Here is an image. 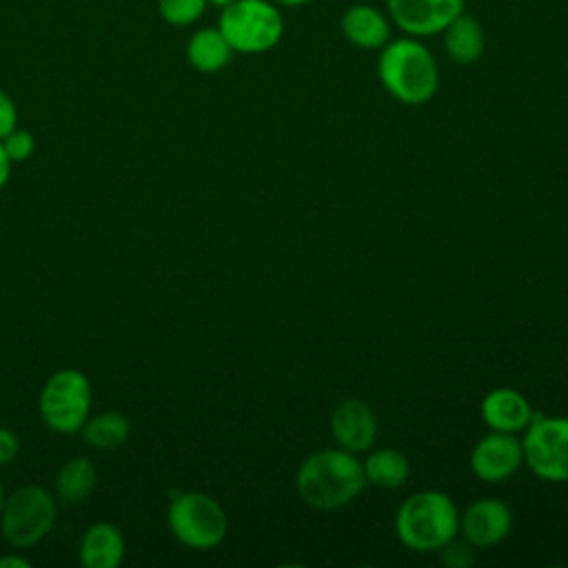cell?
Returning <instances> with one entry per match:
<instances>
[{
    "label": "cell",
    "instance_id": "cell-1",
    "mask_svg": "<svg viewBox=\"0 0 568 568\" xmlns=\"http://www.w3.org/2000/svg\"><path fill=\"white\" fill-rule=\"evenodd\" d=\"M366 484L364 466L344 448H326L308 455L295 475L300 497L317 510H335L353 501Z\"/></svg>",
    "mask_w": 568,
    "mask_h": 568
},
{
    "label": "cell",
    "instance_id": "cell-2",
    "mask_svg": "<svg viewBox=\"0 0 568 568\" xmlns=\"http://www.w3.org/2000/svg\"><path fill=\"white\" fill-rule=\"evenodd\" d=\"M377 75L395 100L413 106L428 102L439 87V71L433 53L413 36L388 40L382 47Z\"/></svg>",
    "mask_w": 568,
    "mask_h": 568
},
{
    "label": "cell",
    "instance_id": "cell-3",
    "mask_svg": "<svg viewBox=\"0 0 568 568\" xmlns=\"http://www.w3.org/2000/svg\"><path fill=\"white\" fill-rule=\"evenodd\" d=\"M459 515L442 490H419L404 499L395 517V532L404 546L417 552L442 550L455 539Z\"/></svg>",
    "mask_w": 568,
    "mask_h": 568
},
{
    "label": "cell",
    "instance_id": "cell-4",
    "mask_svg": "<svg viewBox=\"0 0 568 568\" xmlns=\"http://www.w3.org/2000/svg\"><path fill=\"white\" fill-rule=\"evenodd\" d=\"M217 29L235 53H266L284 36V18L271 0H235L220 11Z\"/></svg>",
    "mask_w": 568,
    "mask_h": 568
},
{
    "label": "cell",
    "instance_id": "cell-5",
    "mask_svg": "<svg viewBox=\"0 0 568 568\" xmlns=\"http://www.w3.org/2000/svg\"><path fill=\"white\" fill-rule=\"evenodd\" d=\"M40 415L44 424L62 435L82 430L91 410V384L75 368L55 371L40 390Z\"/></svg>",
    "mask_w": 568,
    "mask_h": 568
},
{
    "label": "cell",
    "instance_id": "cell-6",
    "mask_svg": "<svg viewBox=\"0 0 568 568\" xmlns=\"http://www.w3.org/2000/svg\"><path fill=\"white\" fill-rule=\"evenodd\" d=\"M169 528L178 541L189 548L206 550L226 535V515L206 493H180L169 504Z\"/></svg>",
    "mask_w": 568,
    "mask_h": 568
},
{
    "label": "cell",
    "instance_id": "cell-7",
    "mask_svg": "<svg viewBox=\"0 0 568 568\" xmlns=\"http://www.w3.org/2000/svg\"><path fill=\"white\" fill-rule=\"evenodd\" d=\"M2 535L13 548L38 544L55 521V501L49 490L24 484L13 490L2 506Z\"/></svg>",
    "mask_w": 568,
    "mask_h": 568
},
{
    "label": "cell",
    "instance_id": "cell-8",
    "mask_svg": "<svg viewBox=\"0 0 568 568\" xmlns=\"http://www.w3.org/2000/svg\"><path fill=\"white\" fill-rule=\"evenodd\" d=\"M524 462L546 481H568V417H535L521 442Z\"/></svg>",
    "mask_w": 568,
    "mask_h": 568
},
{
    "label": "cell",
    "instance_id": "cell-9",
    "mask_svg": "<svg viewBox=\"0 0 568 568\" xmlns=\"http://www.w3.org/2000/svg\"><path fill=\"white\" fill-rule=\"evenodd\" d=\"M390 20L413 38L442 33L462 11L464 0H386Z\"/></svg>",
    "mask_w": 568,
    "mask_h": 568
},
{
    "label": "cell",
    "instance_id": "cell-10",
    "mask_svg": "<svg viewBox=\"0 0 568 568\" xmlns=\"http://www.w3.org/2000/svg\"><path fill=\"white\" fill-rule=\"evenodd\" d=\"M524 462L521 442L515 433L493 430L481 437L470 453L473 473L488 484H499L508 479Z\"/></svg>",
    "mask_w": 568,
    "mask_h": 568
},
{
    "label": "cell",
    "instance_id": "cell-11",
    "mask_svg": "<svg viewBox=\"0 0 568 568\" xmlns=\"http://www.w3.org/2000/svg\"><path fill=\"white\" fill-rule=\"evenodd\" d=\"M513 526L510 508L499 499H477L459 517L464 539L475 548H488L506 539Z\"/></svg>",
    "mask_w": 568,
    "mask_h": 568
},
{
    "label": "cell",
    "instance_id": "cell-12",
    "mask_svg": "<svg viewBox=\"0 0 568 568\" xmlns=\"http://www.w3.org/2000/svg\"><path fill=\"white\" fill-rule=\"evenodd\" d=\"M331 430L339 448L348 453H364L375 444L377 419L366 402L344 399L333 408Z\"/></svg>",
    "mask_w": 568,
    "mask_h": 568
},
{
    "label": "cell",
    "instance_id": "cell-13",
    "mask_svg": "<svg viewBox=\"0 0 568 568\" xmlns=\"http://www.w3.org/2000/svg\"><path fill=\"white\" fill-rule=\"evenodd\" d=\"M481 419L490 430L499 433H519L532 419V408L528 399L513 388H495L479 404Z\"/></svg>",
    "mask_w": 568,
    "mask_h": 568
},
{
    "label": "cell",
    "instance_id": "cell-14",
    "mask_svg": "<svg viewBox=\"0 0 568 568\" xmlns=\"http://www.w3.org/2000/svg\"><path fill=\"white\" fill-rule=\"evenodd\" d=\"M342 33L357 49H382L390 38L388 18L373 4H353L342 16Z\"/></svg>",
    "mask_w": 568,
    "mask_h": 568
},
{
    "label": "cell",
    "instance_id": "cell-15",
    "mask_svg": "<svg viewBox=\"0 0 568 568\" xmlns=\"http://www.w3.org/2000/svg\"><path fill=\"white\" fill-rule=\"evenodd\" d=\"M124 557V537L118 526L98 521L80 539V561L84 568H115Z\"/></svg>",
    "mask_w": 568,
    "mask_h": 568
},
{
    "label": "cell",
    "instance_id": "cell-16",
    "mask_svg": "<svg viewBox=\"0 0 568 568\" xmlns=\"http://www.w3.org/2000/svg\"><path fill=\"white\" fill-rule=\"evenodd\" d=\"M233 49L217 27H202L186 42V60L200 73H217L233 60Z\"/></svg>",
    "mask_w": 568,
    "mask_h": 568
},
{
    "label": "cell",
    "instance_id": "cell-17",
    "mask_svg": "<svg viewBox=\"0 0 568 568\" xmlns=\"http://www.w3.org/2000/svg\"><path fill=\"white\" fill-rule=\"evenodd\" d=\"M444 49L448 58L457 64H473L481 58L486 49V33L477 18L459 13L444 31Z\"/></svg>",
    "mask_w": 568,
    "mask_h": 568
},
{
    "label": "cell",
    "instance_id": "cell-18",
    "mask_svg": "<svg viewBox=\"0 0 568 568\" xmlns=\"http://www.w3.org/2000/svg\"><path fill=\"white\" fill-rule=\"evenodd\" d=\"M362 466H364L366 484H373L377 488H388V490L404 486L410 473V464L406 455L395 448L373 450Z\"/></svg>",
    "mask_w": 568,
    "mask_h": 568
},
{
    "label": "cell",
    "instance_id": "cell-19",
    "mask_svg": "<svg viewBox=\"0 0 568 568\" xmlns=\"http://www.w3.org/2000/svg\"><path fill=\"white\" fill-rule=\"evenodd\" d=\"M98 484V470L87 457L69 459L55 477V493L62 497V501L78 504L84 501Z\"/></svg>",
    "mask_w": 568,
    "mask_h": 568
},
{
    "label": "cell",
    "instance_id": "cell-20",
    "mask_svg": "<svg viewBox=\"0 0 568 568\" xmlns=\"http://www.w3.org/2000/svg\"><path fill=\"white\" fill-rule=\"evenodd\" d=\"M131 424L120 413H100L89 417L82 426L84 439L98 450H113L129 439Z\"/></svg>",
    "mask_w": 568,
    "mask_h": 568
},
{
    "label": "cell",
    "instance_id": "cell-21",
    "mask_svg": "<svg viewBox=\"0 0 568 568\" xmlns=\"http://www.w3.org/2000/svg\"><path fill=\"white\" fill-rule=\"evenodd\" d=\"M209 7V0H158L160 18L171 27L195 24Z\"/></svg>",
    "mask_w": 568,
    "mask_h": 568
},
{
    "label": "cell",
    "instance_id": "cell-22",
    "mask_svg": "<svg viewBox=\"0 0 568 568\" xmlns=\"http://www.w3.org/2000/svg\"><path fill=\"white\" fill-rule=\"evenodd\" d=\"M2 146H4L11 162H24L27 158H31V153L36 149V140L29 131L16 126L11 133H7L2 138Z\"/></svg>",
    "mask_w": 568,
    "mask_h": 568
},
{
    "label": "cell",
    "instance_id": "cell-23",
    "mask_svg": "<svg viewBox=\"0 0 568 568\" xmlns=\"http://www.w3.org/2000/svg\"><path fill=\"white\" fill-rule=\"evenodd\" d=\"M18 126V109L13 98L0 89V140Z\"/></svg>",
    "mask_w": 568,
    "mask_h": 568
},
{
    "label": "cell",
    "instance_id": "cell-24",
    "mask_svg": "<svg viewBox=\"0 0 568 568\" xmlns=\"http://www.w3.org/2000/svg\"><path fill=\"white\" fill-rule=\"evenodd\" d=\"M444 561L450 566V568H464L473 561V555L468 552V548L464 544H455V541H448L444 548Z\"/></svg>",
    "mask_w": 568,
    "mask_h": 568
},
{
    "label": "cell",
    "instance_id": "cell-25",
    "mask_svg": "<svg viewBox=\"0 0 568 568\" xmlns=\"http://www.w3.org/2000/svg\"><path fill=\"white\" fill-rule=\"evenodd\" d=\"M18 448H20L18 437L11 430L0 428V466L13 462V457L18 455Z\"/></svg>",
    "mask_w": 568,
    "mask_h": 568
},
{
    "label": "cell",
    "instance_id": "cell-26",
    "mask_svg": "<svg viewBox=\"0 0 568 568\" xmlns=\"http://www.w3.org/2000/svg\"><path fill=\"white\" fill-rule=\"evenodd\" d=\"M9 173H11V160L2 146V140H0V189L7 184L9 180Z\"/></svg>",
    "mask_w": 568,
    "mask_h": 568
},
{
    "label": "cell",
    "instance_id": "cell-27",
    "mask_svg": "<svg viewBox=\"0 0 568 568\" xmlns=\"http://www.w3.org/2000/svg\"><path fill=\"white\" fill-rule=\"evenodd\" d=\"M9 566H13V568H29V561L27 559H22V557H18V555H9V557H0V568H9Z\"/></svg>",
    "mask_w": 568,
    "mask_h": 568
},
{
    "label": "cell",
    "instance_id": "cell-28",
    "mask_svg": "<svg viewBox=\"0 0 568 568\" xmlns=\"http://www.w3.org/2000/svg\"><path fill=\"white\" fill-rule=\"evenodd\" d=\"M275 2L277 7H302V4H308L311 0H271Z\"/></svg>",
    "mask_w": 568,
    "mask_h": 568
},
{
    "label": "cell",
    "instance_id": "cell-29",
    "mask_svg": "<svg viewBox=\"0 0 568 568\" xmlns=\"http://www.w3.org/2000/svg\"><path fill=\"white\" fill-rule=\"evenodd\" d=\"M231 2H235V0H209V4H213V7H226V4H231Z\"/></svg>",
    "mask_w": 568,
    "mask_h": 568
},
{
    "label": "cell",
    "instance_id": "cell-30",
    "mask_svg": "<svg viewBox=\"0 0 568 568\" xmlns=\"http://www.w3.org/2000/svg\"><path fill=\"white\" fill-rule=\"evenodd\" d=\"M4 490H2V484H0V513H2V506H4Z\"/></svg>",
    "mask_w": 568,
    "mask_h": 568
}]
</instances>
